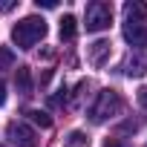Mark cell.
<instances>
[{"label":"cell","instance_id":"1","mask_svg":"<svg viewBox=\"0 0 147 147\" xmlns=\"http://www.w3.org/2000/svg\"><path fill=\"white\" fill-rule=\"evenodd\" d=\"M40 38H46V20L43 18H23L20 23H15L12 26V40H15V46H20V49H32Z\"/></svg>","mask_w":147,"mask_h":147},{"label":"cell","instance_id":"12","mask_svg":"<svg viewBox=\"0 0 147 147\" xmlns=\"http://www.w3.org/2000/svg\"><path fill=\"white\" fill-rule=\"evenodd\" d=\"M9 66H15V52L9 46H0V69H9Z\"/></svg>","mask_w":147,"mask_h":147},{"label":"cell","instance_id":"13","mask_svg":"<svg viewBox=\"0 0 147 147\" xmlns=\"http://www.w3.org/2000/svg\"><path fill=\"white\" fill-rule=\"evenodd\" d=\"M107 49H110V43H107V40H98V43H92V55H90V58H92V63H101V55H104Z\"/></svg>","mask_w":147,"mask_h":147},{"label":"cell","instance_id":"11","mask_svg":"<svg viewBox=\"0 0 147 147\" xmlns=\"http://www.w3.org/2000/svg\"><path fill=\"white\" fill-rule=\"evenodd\" d=\"M66 147H90V138L84 136V133H69V138H66Z\"/></svg>","mask_w":147,"mask_h":147},{"label":"cell","instance_id":"2","mask_svg":"<svg viewBox=\"0 0 147 147\" xmlns=\"http://www.w3.org/2000/svg\"><path fill=\"white\" fill-rule=\"evenodd\" d=\"M121 110H124L121 95H118L115 90H101V92H98V98H95V104L90 107V118H92L95 124H104L107 118L118 115Z\"/></svg>","mask_w":147,"mask_h":147},{"label":"cell","instance_id":"17","mask_svg":"<svg viewBox=\"0 0 147 147\" xmlns=\"http://www.w3.org/2000/svg\"><path fill=\"white\" fill-rule=\"evenodd\" d=\"M3 104H6V84L0 81V107H3Z\"/></svg>","mask_w":147,"mask_h":147},{"label":"cell","instance_id":"7","mask_svg":"<svg viewBox=\"0 0 147 147\" xmlns=\"http://www.w3.org/2000/svg\"><path fill=\"white\" fill-rule=\"evenodd\" d=\"M15 87H18V92L23 98L32 95V72H29V66H18L15 69Z\"/></svg>","mask_w":147,"mask_h":147},{"label":"cell","instance_id":"4","mask_svg":"<svg viewBox=\"0 0 147 147\" xmlns=\"http://www.w3.org/2000/svg\"><path fill=\"white\" fill-rule=\"evenodd\" d=\"M6 136H9V141H12L15 147H38L35 130H32L29 124H23V121H12V124L6 127Z\"/></svg>","mask_w":147,"mask_h":147},{"label":"cell","instance_id":"18","mask_svg":"<svg viewBox=\"0 0 147 147\" xmlns=\"http://www.w3.org/2000/svg\"><path fill=\"white\" fill-rule=\"evenodd\" d=\"M138 101H141V104H144V107H147V87H144V90H141V92H138Z\"/></svg>","mask_w":147,"mask_h":147},{"label":"cell","instance_id":"5","mask_svg":"<svg viewBox=\"0 0 147 147\" xmlns=\"http://www.w3.org/2000/svg\"><path fill=\"white\" fill-rule=\"evenodd\" d=\"M121 35L130 46H147V26L144 23H124Z\"/></svg>","mask_w":147,"mask_h":147},{"label":"cell","instance_id":"14","mask_svg":"<svg viewBox=\"0 0 147 147\" xmlns=\"http://www.w3.org/2000/svg\"><path fill=\"white\" fill-rule=\"evenodd\" d=\"M18 6V0H0V12H12Z\"/></svg>","mask_w":147,"mask_h":147},{"label":"cell","instance_id":"6","mask_svg":"<svg viewBox=\"0 0 147 147\" xmlns=\"http://www.w3.org/2000/svg\"><path fill=\"white\" fill-rule=\"evenodd\" d=\"M121 72L127 78H141L144 72H147V58L144 55H130L124 63H121Z\"/></svg>","mask_w":147,"mask_h":147},{"label":"cell","instance_id":"8","mask_svg":"<svg viewBox=\"0 0 147 147\" xmlns=\"http://www.w3.org/2000/svg\"><path fill=\"white\" fill-rule=\"evenodd\" d=\"M124 15H127V23H141L147 18V3H138V0H130L124 6Z\"/></svg>","mask_w":147,"mask_h":147},{"label":"cell","instance_id":"3","mask_svg":"<svg viewBox=\"0 0 147 147\" xmlns=\"http://www.w3.org/2000/svg\"><path fill=\"white\" fill-rule=\"evenodd\" d=\"M113 23V6L104 0H92L87 6V32H104Z\"/></svg>","mask_w":147,"mask_h":147},{"label":"cell","instance_id":"10","mask_svg":"<svg viewBox=\"0 0 147 147\" xmlns=\"http://www.w3.org/2000/svg\"><path fill=\"white\" fill-rule=\"evenodd\" d=\"M29 118H32L38 127H43V130H49V127H52V115H49V113H43V110H29Z\"/></svg>","mask_w":147,"mask_h":147},{"label":"cell","instance_id":"15","mask_svg":"<svg viewBox=\"0 0 147 147\" xmlns=\"http://www.w3.org/2000/svg\"><path fill=\"white\" fill-rule=\"evenodd\" d=\"M104 147H130L127 141H121V138H107L104 141Z\"/></svg>","mask_w":147,"mask_h":147},{"label":"cell","instance_id":"16","mask_svg":"<svg viewBox=\"0 0 147 147\" xmlns=\"http://www.w3.org/2000/svg\"><path fill=\"white\" fill-rule=\"evenodd\" d=\"M35 3H38V9H55L58 0H35Z\"/></svg>","mask_w":147,"mask_h":147},{"label":"cell","instance_id":"9","mask_svg":"<svg viewBox=\"0 0 147 147\" xmlns=\"http://www.w3.org/2000/svg\"><path fill=\"white\" fill-rule=\"evenodd\" d=\"M75 23H78V20L72 18V15H63V18H61V38H63V40H72V38H75V32H78Z\"/></svg>","mask_w":147,"mask_h":147}]
</instances>
